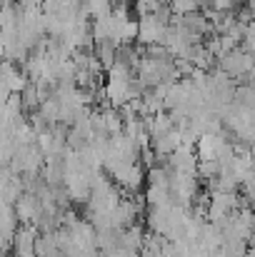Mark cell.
I'll use <instances>...</instances> for the list:
<instances>
[{
  "label": "cell",
  "mask_w": 255,
  "mask_h": 257,
  "mask_svg": "<svg viewBox=\"0 0 255 257\" xmlns=\"http://www.w3.org/2000/svg\"><path fill=\"white\" fill-rule=\"evenodd\" d=\"M18 227H20V220H18L15 207H13L10 202H0V232L10 240Z\"/></svg>",
  "instance_id": "cell-2"
},
{
  "label": "cell",
  "mask_w": 255,
  "mask_h": 257,
  "mask_svg": "<svg viewBox=\"0 0 255 257\" xmlns=\"http://www.w3.org/2000/svg\"><path fill=\"white\" fill-rule=\"evenodd\" d=\"M240 48H245L248 53H255V20H248L243 40H240Z\"/></svg>",
  "instance_id": "cell-3"
},
{
  "label": "cell",
  "mask_w": 255,
  "mask_h": 257,
  "mask_svg": "<svg viewBox=\"0 0 255 257\" xmlns=\"http://www.w3.org/2000/svg\"><path fill=\"white\" fill-rule=\"evenodd\" d=\"M10 247L15 257H38V227L35 225H23L15 230L10 237Z\"/></svg>",
  "instance_id": "cell-1"
},
{
  "label": "cell",
  "mask_w": 255,
  "mask_h": 257,
  "mask_svg": "<svg viewBox=\"0 0 255 257\" xmlns=\"http://www.w3.org/2000/svg\"><path fill=\"white\" fill-rule=\"evenodd\" d=\"M243 13H245L250 20H255V0H243Z\"/></svg>",
  "instance_id": "cell-4"
}]
</instances>
